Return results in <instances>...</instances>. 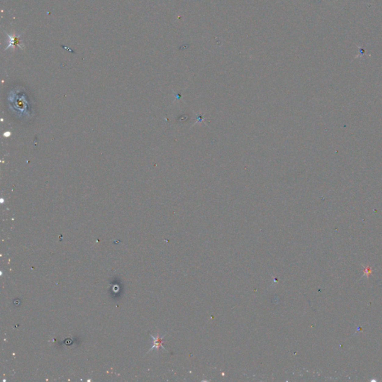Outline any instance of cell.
Wrapping results in <instances>:
<instances>
[{
    "label": "cell",
    "instance_id": "1",
    "mask_svg": "<svg viewBox=\"0 0 382 382\" xmlns=\"http://www.w3.org/2000/svg\"><path fill=\"white\" fill-rule=\"evenodd\" d=\"M7 34L10 39V43H9V45H8V46H7V48L5 49V50L9 49L10 47H16V46L21 48V49H23L24 46H23V43H22L20 41V36L16 35V34H12V35H10V34H8V33H7Z\"/></svg>",
    "mask_w": 382,
    "mask_h": 382
},
{
    "label": "cell",
    "instance_id": "3",
    "mask_svg": "<svg viewBox=\"0 0 382 382\" xmlns=\"http://www.w3.org/2000/svg\"><path fill=\"white\" fill-rule=\"evenodd\" d=\"M203 120V116H201V115H198L197 116V121H196V123H201L202 121Z\"/></svg>",
    "mask_w": 382,
    "mask_h": 382
},
{
    "label": "cell",
    "instance_id": "2",
    "mask_svg": "<svg viewBox=\"0 0 382 382\" xmlns=\"http://www.w3.org/2000/svg\"><path fill=\"white\" fill-rule=\"evenodd\" d=\"M151 337H152V339H153V342H154V345H153V346L151 348H150L149 351L152 350L153 348H156V349L158 350V349H159V348H161H161H164V347L162 346L163 337H160L158 334V336L156 337H155L152 336V334H151ZM164 349H165V348H164Z\"/></svg>",
    "mask_w": 382,
    "mask_h": 382
}]
</instances>
